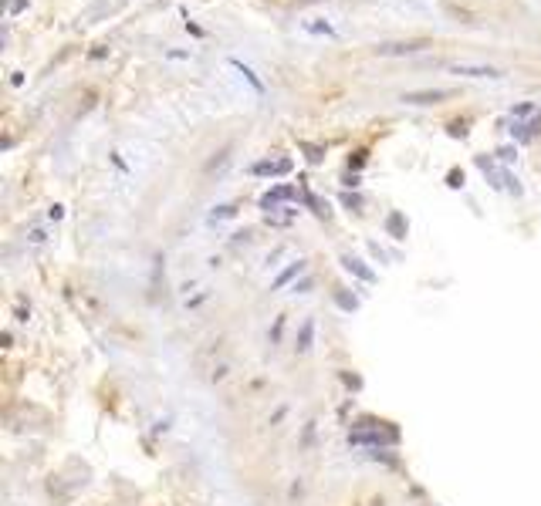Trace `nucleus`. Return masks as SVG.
<instances>
[{
  "label": "nucleus",
  "mask_w": 541,
  "mask_h": 506,
  "mask_svg": "<svg viewBox=\"0 0 541 506\" xmlns=\"http://www.w3.org/2000/svg\"><path fill=\"white\" fill-rule=\"evenodd\" d=\"M453 88H423V92H406L403 101L406 105H440V101H450L453 98Z\"/></svg>",
  "instance_id": "nucleus-1"
},
{
  "label": "nucleus",
  "mask_w": 541,
  "mask_h": 506,
  "mask_svg": "<svg viewBox=\"0 0 541 506\" xmlns=\"http://www.w3.org/2000/svg\"><path fill=\"white\" fill-rule=\"evenodd\" d=\"M446 71L464 75V78H504L501 68H490V64H467V61H450Z\"/></svg>",
  "instance_id": "nucleus-2"
},
{
  "label": "nucleus",
  "mask_w": 541,
  "mask_h": 506,
  "mask_svg": "<svg viewBox=\"0 0 541 506\" xmlns=\"http://www.w3.org/2000/svg\"><path fill=\"white\" fill-rule=\"evenodd\" d=\"M423 47H426V41H386V44H376V54L379 57H399V54H416Z\"/></svg>",
  "instance_id": "nucleus-3"
},
{
  "label": "nucleus",
  "mask_w": 541,
  "mask_h": 506,
  "mask_svg": "<svg viewBox=\"0 0 541 506\" xmlns=\"http://www.w3.org/2000/svg\"><path fill=\"white\" fill-rule=\"evenodd\" d=\"M281 199H298V189H294V186H277V189H270L268 196H261V209L274 213Z\"/></svg>",
  "instance_id": "nucleus-4"
},
{
  "label": "nucleus",
  "mask_w": 541,
  "mask_h": 506,
  "mask_svg": "<svg viewBox=\"0 0 541 506\" xmlns=\"http://www.w3.org/2000/svg\"><path fill=\"white\" fill-rule=\"evenodd\" d=\"M342 267H345L348 274H355L359 280H366V283H372V280H376V274H372V270H369V267H366L362 260H359V257H352V253H345V257H342Z\"/></svg>",
  "instance_id": "nucleus-5"
},
{
  "label": "nucleus",
  "mask_w": 541,
  "mask_h": 506,
  "mask_svg": "<svg viewBox=\"0 0 541 506\" xmlns=\"http://www.w3.org/2000/svg\"><path fill=\"white\" fill-rule=\"evenodd\" d=\"M288 169H291L288 159H274V162H254L251 172L254 176H284Z\"/></svg>",
  "instance_id": "nucleus-6"
},
{
  "label": "nucleus",
  "mask_w": 541,
  "mask_h": 506,
  "mask_svg": "<svg viewBox=\"0 0 541 506\" xmlns=\"http://www.w3.org/2000/svg\"><path fill=\"white\" fill-rule=\"evenodd\" d=\"M311 344H315V318H308L301 324V331H298V344H294V351L298 355H308Z\"/></svg>",
  "instance_id": "nucleus-7"
},
{
  "label": "nucleus",
  "mask_w": 541,
  "mask_h": 506,
  "mask_svg": "<svg viewBox=\"0 0 541 506\" xmlns=\"http://www.w3.org/2000/svg\"><path fill=\"white\" fill-rule=\"evenodd\" d=\"M406 230H409V226H406V216H403V213H389V216H386V233L392 236V240H403Z\"/></svg>",
  "instance_id": "nucleus-8"
},
{
  "label": "nucleus",
  "mask_w": 541,
  "mask_h": 506,
  "mask_svg": "<svg viewBox=\"0 0 541 506\" xmlns=\"http://www.w3.org/2000/svg\"><path fill=\"white\" fill-rule=\"evenodd\" d=\"M305 270H308V260H294V263L288 267V270H281V274L274 277V283H270V287L277 290V287H284V283H288L291 277H298V274H305Z\"/></svg>",
  "instance_id": "nucleus-9"
},
{
  "label": "nucleus",
  "mask_w": 541,
  "mask_h": 506,
  "mask_svg": "<svg viewBox=\"0 0 541 506\" xmlns=\"http://www.w3.org/2000/svg\"><path fill=\"white\" fill-rule=\"evenodd\" d=\"M301 31H305V34H315V38H318V34H325V38H331V34H335V27H331V24H328L325 17L305 20V24H301Z\"/></svg>",
  "instance_id": "nucleus-10"
},
{
  "label": "nucleus",
  "mask_w": 541,
  "mask_h": 506,
  "mask_svg": "<svg viewBox=\"0 0 541 506\" xmlns=\"http://www.w3.org/2000/svg\"><path fill=\"white\" fill-rule=\"evenodd\" d=\"M230 64H233V68H237V71H240V75H244V78H247V81H251V88H254V92H257V94L264 92V85H261V81H257V78H254V71H251V68H247V64H240V61H237V57H233Z\"/></svg>",
  "instance_id": "nucleus-11"
},
{
  "label": "nucleus",
  "mask_w": 541,
  "mask_h": 506,
  "mask_svg": "<svg viewBox=\"0 0 541 506\" xmlns=\"http://www.w3.org/2000/svg\"><path fill=\"white\" fill-rule=\"evenodd\" d=\"M233 216H237V206H233V203H227V206H216L210 213V223H220V220H233Z\"/></svg>",
  "instance_id": "nucleus-12"
},
{
  "label": "nucleus",
  "mask_w": 541,
  "mask_h": 506,
  "mask_svg": "<svg viewBox=\"0 0 541 506\" xmlns=\"http://www.w3.org/2000/svg\"><path fill=\"white\" fill-rule=\"evenodd\" d=\"M535 112V105H531V101H528V105H518V108H514V118H528V115Z\"/></svg>",
  "instance_id": "nucleus-13"
},
{
  "label": "nucleus",
  "mask_w": 541,
  "mask_h": 506,
  "mask_svg": "<svg viewBox=\"0 0 541 506\" xmlns=\"http://www.w3.org/2000/svg\"><path fill=\"white\" fill-rule=\"evenodd\" d=\"M446 179H450V186H453V189H460V186H464V172H457V169H453V172H450Z\"/></svg>",
  "instance_id": "nucleus-14"
},
{
  "label": "nucleus",
  "mask_w": 541,
  "mask_h": 506,
  "mask_svg": "<svg viewBox=\"0 0 541 506\" xmlns=\"http://www.w3.org/2000/svg\"><path fill=\"white\" fill-rule=\"evenodd\" d=\"M301 149L308 152V159H311V162H322V149H315V145H301Z\"/></svg>",
  "instance_id": "nucleus-15"
},
{
  "label": "nucleus",
  "mask_w": 541,
  "mask_h": 506,
  "mask_svg": "<svg viewBox=\"0 0 541 506\" xmlns=\"http://www.w3.org/2000/svg\"><path fill=\"white\" fill-rule=\"evenodd\" d=\"M311 283H315V280H301V283H294L291 290H294V294H308V290H311Z\"/></svg>",
  "instance_id": "nucleus-16"
},
{
  "label": "nucleus",
  "mask_w": 541,
  "mask_h": 506,
  "mask_svg": "<svg viewBox=\"0 0 541 506\" xmlns=\"http://www.w3.org/2000/svg\"><path fill=\"white\" fill-rule=\"evenodd\" d=\"M497 155H501L504 162H511V159H518V155H514V149H501V152H497Z\"/></svg>",
  "instance_id": "nucleus-17"
}]
</instances>
